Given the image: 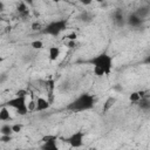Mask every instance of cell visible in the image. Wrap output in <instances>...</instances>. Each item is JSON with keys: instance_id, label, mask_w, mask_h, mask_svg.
Listing matches in <instances>:
<instances>
[{"instance_id": "16", "label": "cell", "mask_w": 150, "mask_h": 150, "mask_svg": "<svg viewBox=\"0 0 150 150\" xmlns=\"http://www.w3.org/2000/svg\"><path fill=\"white\" fill-rule=\"evenodd\" d=\"M143 96H145L144 91H134V93L130 94V96H129V101H130L131 103H135V104H136Z\"/></svg>"}, {"instance_id": "22", "label": "cell", "mask_w": 150, "mask_h": 150, "mask_svg": "<svg viewBox=\"0 0 150 150\" xmlns=\"http://www.w3.org/2000/svg\"><path fill=\"white\" fill-rule=\"evenodd\" d=\"M12 139V136L11 135H1V137H0V141L2 142V143H7V142H9Z\"/></svg>"}, {"instance_id": "1", "label": "cell", "mask_w": 150, "mask_h": 150, "mask_svg": "<svg viewBox=\"0 0 150 150\" xmlns=\"http://www.w3.org/2000/svg\"><path fill=\"white\" fill-rule=\"evenodd\" d=\"M88 63L93 67V73L96 76L102 77L110 75L114 67V59L107 52H102L88 60Z\"/></svg>"}, {"instance_id": "28", "label": "cell", "mask_w": 150, "mask_h": 150, "mask_svg": "<svg viewBox=\"0 0 150 150\" xmlns=\"http://www.w3.org/2000/svg\"><path fill=\"white\" fill-rule=\"evenodd\" d=\"M50 1H53V2H55V4H59V2H61L62 0H50Z\"/></svg>"}, {"instance_id": "20", "label": "cell", "mask_w": 150, "mask_h": 150, "mask_svg": "<svg viewBox=\"0 0 150 150\" xmlns=\"http://www.w3.org/2000/svg\"><path fill=\"white\" fill-rule=\"evenodd\" d=\"M12 128H13L14 134H18L22 130V124L21 123H14V124H12Z\"/></svg>"}, {"instance_id": "24", "label": "cell", "mask_w": 150, "mask_h": 150, "mask_svg": "<svg viewBox=\"0 0 150 150\" xmlns=\"http://www.w3.org/2000/svg\"><path fill=\"white\" fill-rule=\"evenodd\" d=\"M76 38H77V34H76V33H70V34L67 35V39H69V40H71V41H75Z\"/></svg>"}, {"instance_id": "21", "label": "cell", "mask_w": 150, "mask_h": 150, "mask_svg": "<svg viewBox=\"0 0 150 150\" xmlns=\"http://www.w3.org/2000/svg\"><path fill=\"white\" fill-rule=\"evenodd\" d=\"M42 28H43V26H42L41 23H39V22H34V23L32 25V29H33V30H35V32L38 30V32L40 33V32L42 30Z\"/></svg>"}, {"instance_id": "19", "label": "cell", "mask_w": 150, "mask_h": 150, "mask_svg": "<svg viewBox=\"0 0 150 150\" xmlns=\"http://www.w3.org/2000/svg\"><path fill=\"white\" fill-rule=\"evenodd\" d=\"M79 19H80L81 21H83V22H88V21L91 20V15H90L88 12H82L81 15L79 16Z\"/></svg>"}, {"instance_id": "23", "label": "cell", "mask_w": 150, "mask_h": 150, "mask_svg": "<svg viewBox=\"0 0 150 150\" xmlns=\"http://www.w3.org/2000/svg\"><path fill=\"white\" fill-rule=\"evenodd\" d=\"M79 1H80V4L83 5V6H89V5H91V4L94 2V0H79Z\"/></svg>"}, {"instance_id": "27", "label": "cell", "mask_w": 150, "mask_h": 150, "mask_svg": "<svg viewBox=\"0 0 150 150\" xmlns=\"http://www.w3.org/2000/svg\"><path fill=\"white\" fill-rule=\"evenodd\" d=\"M94 1H95V2H98V4H103L105 0H94Z\"/></svg>"}, {"instance_id": "3", "label": "cell", "mask_w": 150, "mask_h": 150, "mask_svg": "<svg viewBox=\"0 0 150 150\" xmlns=\"http://www.w3.org/2000/svg\"><path fill=\"white\" fill-rule=\"evenodd\" d=\"M67 28H68L67 19H56L45 25L40 33L45 35H49V36H59L62 32L67 30Z\"/></svg>"}, {"instance_id": "26", "label": "cell", "mask_w": 150, "mask_h": 150, "mask_svg": "<svg viewBox=\"0 0 150 150\" xmlns=\"http://www.w3.org/2000/svg\"><path fill=\"white\" fill-rule=\"evenodd\" d=\"M20 2H25V4H27L28 6H33V4H34V0H19Z\"/></svg>"}, {"instance_id": "9", "label": "cell", "mask_w": 150, "mask_h": 150, "mask_svg": "<svg viewBox=\"0 0 150 150\" xmlns=\"http://www.w3.org/2000/svg\"><path fill=\"white\" fill-rule=\"evenodd\" d=\"M50 104L52 102L48 100V98H45V97H38L36 101L34 102V110L38 112H41V111H46L50 108Z\"/></svg>"}, {"instance_id": "4", "label": "cell", "mask_w": 150, "mask_h": 150, "mask_svg": "<svg viewBox=\"0 0 150 150\" xmlns=\"http://www.w3.org/2000/svg\"><path fill=\"white\" fill-rule=\"evenodd\" d=\"M4 105L12 108L20 116H25L29 112V105L27 104V95H15L4 103Z\"/></svg>"}, {"instance_id": "17", "label": "cell", "mask_w": 150, "mask_h": 150, "mask_svg": "<svg viewBox=\"0 0 150 150\" xmlns=\"http://www.w3.org/2000/svg\"><path fill=\"white\" fill-rule=\"evenodd\" d=\"M0 134H1V135H11V136H12V135L14 134L13 128H12V124L5 122V123L1 125V128H0Z\"/></svg>"}, {"instance_id": "10", "label": "cell", "mask_w": 150, "mask_h": 150, "mask_svg": "<svg viewBox=\"0 0 150 150\" xmlns=\"http://www.w3.org/2000/svg\"><path fill=\"white\" fill-rule=\"evenodd\" d=\"M16 14L20 16V18H26L29 15V6L25 2H20L16 6Z\"/></svg>"}, {"instance_id": "5", "label": "cell", "mask_w": 150, "mask_h": 150, "mask_svg": "<svg viewBox=\"0 0 150 150\" xmlns=\"http://www.w3.org/2000/svg\"><path fill=\"white\" fill-rule=\"evenodd\" d=\"M84 137H86L84 131H82V130H77V131L73 132L70 136L63 138V141H64L70 148H81V146L83 145Z\"/></svg>"}, {"instance_id": "7", "label": "cell", "mask_w": 150, "mask_h": 150, "mask_svg": "<svg viewBox=\"0 0 150 150\" xmlns=\"http://www.w3.org/2000/svg\"><path fill=\"white\" fill-rule=\"evenodd\" d=\"M111 18H112V22H114L116 26H118V27H123V26L127 25V15L123 13V11H122L121 8L115 9V11L112 12Z\"/></svg>"}, {"instance_id": "18", "label": "cell", "mask_w": 150, "mask_h": 150, "mask_svg": "<svg viewBox=\"0 0 150 150\" xmlns=\"http://www.w3.org/2000/svg\"><path fill=\"white\" fill-rule=\"evenodd\" d=\"M30 47L33 49H41V48H43V42L41 40H34L30 42Z\"/></svg>"}, {"instance_id": "12", "label": "cell", "mask_w": 150, "mask_h": 150, "mask_svg": "<svg viewBox=\"0 0 150 150\" xmlns=\"http://www.w3.org/2000/svg\"><path fill=\"white\" fill-rule=\"evenodd\" d=\"M136 104H137V107H138L142 111H149V110H150V97H149L148 95H145V96H143Z\"/></svg>"}, {"instance_id": "8", "label": "cell", "mask_w": 150, "mask_h": 150, "mask_svg": "<svg viewBox=\"0 0 150 150\" xmlns=\"http://www.w3.org/2000/svg\"><path fill=\"white\" fill-rule=\"evenodd\" d=\"M143 22H144V20L141 16H138L135 12L127 15V26H129L131 28H139L143 25Z\"/></svg>"}, {"instance_id": "14", "label": "cell", "mask_w": 150, "mask_h": 150, "mask_svg": "<svg viewBox=\"0 0 150 150\" xmlns=\"http://www.w3.org/2000/svg\"><path fill=\"white\" fill-rule=\"evenodd\" d=\"M135 13L138 16H141L143 20H145L150 14V6H141L135 11Z\"/></svg>"}, {"instance_id": "25", "label": "cell", "mask_w": 150, "mask_h": 150, "mask_svg": "<svg viewBox=\"0 0 150 150\" xmlns=\"http://www.w3.org/2000/svg\"><path fill=\"white\" fill-rule=\"evenodd\" d=\"M143 63L144 64H148V66H150V53L143 59Z\"/></svg>"}, {"instance_id": "15", "label": "cell", "mask_w": 150, "mask_h": 150, "mask_svg": "<svg viewBox=\"0 0 150 150\" xmlns=\"http://www.w3.org/2000/svg\"><path fill=\"white\" fill-rule=\"evenodd\" d=\"M115 102H116V98H115V97H112V96L108 97V98L105 100V102L103 103V108H102V111H103V112H107V111H109V110L112 108V105L115 104Z\"/></svg>"}, {"instance_id": "13", "label": "cell", "mask_w": 150, "mask_h": 150, "mask_svg": "<svg viewBox=\"0 0 150 150\" xmlns=\"http://www.w3.org/2000/svg\"><path fill=\"white\" fill-rule=\"evenodd\" d=\"M0 121L1 122H9V121H12V115L9 112V109H8V107H6L4 104H2V107L0 109Z\"/></svg>"}, {"instance_id": "11", "label": "cell", "mask_w": 150, "mask_h": 150, "mask_svg": "<svg viewBox=\"0 0 150 150\" xmlns=\"http://www.w3.org/2000/svg\"><path fill=\"white\" fill-rule=\"evenodd\" d=\"M60 54H61L60 47H57V46H50L48 48V59H49V61H52V62L56 61L59 59Z\"/></svg>"}, {"instance_id": "6", "label": "cell", "mask_w": 150, "mask_h": 150, "mask_svg": "<svg viewBox=\"0 0 150 150\" xmlns=\"http://www.w3.org/2000/svg\"><path fill=\"white\" fill-rule=\"evenodd\" d=\"M57 139L59 136L54 135V134H48L41 137V148L43 150H57L59 145H57Z\"/></svg>"}, {"instance_id": "2", "label": "cell", "mask_w": 150, "mask_h": 150, "mask_svg": "<svg viewBox=\"0 0 150 150\" xmlns=\"http://www.w3.org/2000/svg\"><path fill=\"white\" fill-rule=\"evenodd\" d=\"M95 103H96V98L93 94L82 93L66 105V110L69 112H74V114L83 112V111L91 110L95 107Z\"/></svg>"}]
</instances>
